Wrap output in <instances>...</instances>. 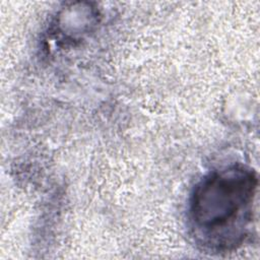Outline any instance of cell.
<instances>
[{
	"instance_id": "cell-1",
	"label": "cell",
	"mask_w": 260,
	"mask_h": 260,
	"mask_svg": "<svg viewBox=\"0 0 260 260\" xmlns=\"http://www.w3.org/2000/svg\"><path fill=\"white\" fill-rule=\"evenodd\" d=\"M256 173L244 166H231L205 176L195 187L189 207L193 234L205 249H236L252 221L257 190Z\"/></svg>"
}]
</instances>
